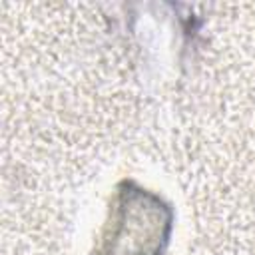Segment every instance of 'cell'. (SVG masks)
<instances>
[{"label": "cell", "mask_w": 255, "mask_h": 255, "mask_svg": "<svg viewBox=\"0 0 255 255\" xmlns=\"http://www.w3.org/2000/svg\"><path fill=\"white\" fill-rule=\"evenodd\" d=\"M100 255H159L167 243L169 209L143 189L122 191Z\"/></svg>", "instance_id": "1"}]
</instances>
